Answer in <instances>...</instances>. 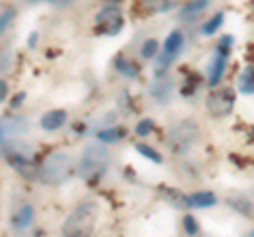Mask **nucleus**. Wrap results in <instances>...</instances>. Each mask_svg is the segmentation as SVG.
Masks as SVG:
<instances>
[{"instance_id": "obj_12", "label": "nucleus", "mask_w": 254, "mask_h": 237, "mask_svg": "<svg viewBox=\"0 0 254 237\" xmlns=\"http://www.w3.org/2000/svg\"><path fill=\"white\" fill-rule=\"evenodd\" d=\"M225 68H227V55H222L216 51V55H214V59H212V64H210V85H218L220 83V78L222 74H225Z\"/></svg>"}, {"instance_id": "obj_4", "label": "nucleus", "mask_w": 254, "mask_h": 237, "mask_svg": "<svg viewBox=\"0 0 254 237\" xmlns=\"http://www.w3.org/2000/svg\"><path fill=\"white\" fill-rule=\"evenodd\" d=\"M197 133H199V125L193 118H182L180 123H176L170 129V136H168L170 151L174 155H185L197 140Z\"/></svg>"}, {"instance_id": "obj_27", "label": "nucleus", "mask_w": 254, "mask_h": 237, "mask_svg": "<svg viewBox=\"0 0 254 237\" xmlns=\"http://www.w3.org/2000/svg\"><path fill=\"white\" fill-rule=\"evenodd\" d=\"M0 98H2V102L6 100V83L0 81Z\"/></svg>"}, {"instance_id": "obj_28", "label": "nucleus", "mask_w": 254, "mask_h": 237, "mask_svg": "<svg viewBox=\"0 0 254 237\" xmlns=\"http://www.w3.org/2000/svg\"><path fill=\"white\" fill-rule=\"evenodd\" d=\"M36 41H38V34H36V32H32V36H30V47H34Z\"/></svg>"}, {"instance_id": "obj_5", "label": "nucleus", "mask_w": 254, "mask_h": 237, "mask_svg": "<svg viewBox=\"0 0 254 237\" xmlns=\"http://www.w3.org/2000/svg\"><path fill=\"white\" fill-rule=\"evenodd\" d=\"M4 148V159L9 161V165L13 170H17L23 176H32L34 172V148L30 144H23V142H2Z\"/></svg>"}, {"instance_id": "obj_11", "label": "nucleus", "mask_w": 254, "mask_h": 237, "mask_svg": "<svg viewBox=\"0 0 254 237\" xmlns=\"http://www.w3.org/2000/svg\"><path fill=\"white\" fill-rule=\"evenodd\" d=\"M32 218H34V208H32L30 203H23L21 208L13 214L11 225H13L15 231H26V229L32 225Z\"/></svg>"}, {"instance_id": "obj_19", "label": "nucleus", "mask_w": 254, "mask_h": 237, "mask_svg": "<svg viewBox=\"0 0 254 237\" xmlns=\"http://www.w3.org/2000/svg\"><path fill=\"white\" fill-rule=\"evenodd\" d=\"M222 21H225V13H216V15H212V19H208L201 26V34L203 36H212L216 30L222 26Z\"/></svg>"}, {"instance_id": "obj_7", "label": "nucleus", "mask_w": 254, "mask_h": 237, "mask_svg": "<svg viewBox=\"0 0 254 237\" xmlns=\"http://www.w3.org/2000/svg\"><path fill=\"white\" fill-rule=\"evenodd\" d=\"M95 32L98 34H106V36H117L123 28V13L117 4H108L104 6L98 15H95Z\"/></svg>"}, {"instance_id": "obj_16", "label": "nucleus", "mask_w": 254, "mask_h": 237, "mask_svg": "<svg viewBox=\"0 0 254 237\" xmlns=\"http://www.w3.org/2000/svg\"><path fill=\"white\" fill-rule=\"evenodd\" d=\"M172 93V81H168V78H163V81H157L155 87H153V96L157 102H168Z\"/></svg>"}, {"instance_id": "obj_26", "label": "nucleus", "mask_w": 254, "mask_h": 237, "mask_svg": "<svg viewBox=\"0 0 254 237\" xmlns=\"http://www.w3.org/2000/svg\"><path fill=\"white\" fill-rule=\"evenodd\" d=\"M23 100H26V93H17V96L13 98V102H11V108H19L23 104Z\"/></svg>"}, {"instance_id": "obj_18", "label": "nucleus", "mask_w": 254, "mask_h": 237, "mask_svg": "<svg viewBox=\"0 0 254 237\" xmlns=\"http://www.w3.org/2000/svg\"><path fill=\"white\" fill-rule=\"evenodd\" d=\"M240 91L242 93H254V66L246 68L240 76Z\"/></svg>"}, {"instance_id": "obj_15", "label": "nucleus", "mask_w": 254, "mask_h": 237, "mask_svg": "<svg viewBox=\"0 0 254 237\" xmlns=\"http://www.w3.org/2000/svg\"><path fill=\"white\" fill-rule=\"evenodd\" d=\"M115 68H117L123 76H127V78H136V76H138V68L133 66V61L125 59L123 55H117V58H115Z\"/></svg>"}, {"instance_id": "obj_25", "label": "nucleus", "mask_w": 254, "mask_h": 237, "mask_svg": "<svg viewBox=\"0 0 254 237\" xmlns=\"http://www.w3.org/2000/svg\"><path fill=\"white\" fill-rule=\"evenodd\" d=\"M13 21V9H4L2 11V21H0V30H6V26H9V23Z\"/></svg>"}, {"instance_id": "obj_9", "label": "nucleus", "mask_w": 254, "mask_h": 237, "mask_svg": "<svg viewBox=\"0 0 254 237\" xmlns=\"http://www.w3.org/2000/svg\"><path fill=\"white\" fill-rule=\"evenodd\" d=\"M30 129L28 118L23 117H9L2 118V140H6V136H19V133H26Z\"/></svg>"}, {"instance_id": "obj_29", "label": "nucleus", "mask_w": 254, "mask_h": 237, "mask_svg": "<svg viewBox=\"0 0 254 237\" xmlns=\"http://www.w3.org/2000/svg\"><path fill=\"white\" fill-rule=\"evenodd\" d=\"M47 2H55V0H47Z\"/></svg>"}, {"instance_id": "obj_1", "label": "nucleus", "mask_w": 254, "mask_h": 237, "mask_svg": "<svg viewBox=\"0 0 254 237\" xmlns=\"http://www.w3.org/2000/svg\"><path fill=\"white\" fill-rule=\"evenodd\" d=\"M74 174V159L68 153H51L38 168V178L47 186L64 184Z\"/></svg>"}, {"instance_id": "obj_6", "label": "nucleus", "mask_w": 254, "mask_h": 237, "mask_svg": "<svg viewBox=\"0 0 254 237\" xmlns=\"http://www.w3.org/2000/svg\"><path fill=\"white\" fill-rule=\"evenodd\" d=\"M182 45H185V36H182V32L180 30H172V32L168 34V38L163 41V45H161V51H159V55H157V68H155L157 76H161L165 70L174 64V59L180 55Z\"/></svg>"}, {"instance_id": "obj_30", "label": "nucleus", "mask_w": 254, "mask_h": 237, "mask_svg": "<svg viewBox=\"0 0 254 237\" xmlns=\"http://www.w3.org/2000/svg\"><path fill=\"white\" fill-rule=\"evenodd\" d=\"M252 235H254V233H252Z\"/></svg>"}, {"instance_id": "obj_17", "label": "nucleus", "mask_w": 254, "mask_h": 237, "mask_svg": "<svg viewBox=\"0 0 254 237\" xmlns=\"http://www.w3.org/2000/svg\"><path fill=\"white\" fill-rule=\"evenodd\" d=\"M140 6L146 13H159V11H168L172 6V0H140Z\"/></svg>"}, {"instance_id": "obj_21", "label": "nucleus", "mask_w": 254, "mask_h": 237, "mask_svg": "<svg viewBox=\"0 0 254 237\" xmlns=\"http://www.w3.org/2000/svg\"><path fill=\"white\" fill-rule=\"evenodd\" d=\"M159 43L155 41V38H148V41H144V45H142V49H140V53H142V58L144 59H153L155 55H159Z\"/></svg>"}, {"instance_id": "obj_10", "label": "nucleus", "mask_w": 254, "mask_h": 237, "mask_svg": "<svg viewBox=\"0 0 254 237\" xmlns=\"http://www.w3.org/2000/svg\"><path fill=\"white\" fill-rule=\"evenodd\" d=\"M66 121H68L66 110H49V113H45L41 117V127L45 131H55V129H60L62 125H66Z\"/></svg>"}, {"instance_id": "obj_20", "label": "nucleus", "mask_w": 254, "mask_h": 237, "mask_svg": "<svg viewBox=\"0 0 254 237\" xmlns=\"http://www.w3.org/2000/svg\"><path fill=\"white\" fill-rule=\"evenodd\" d=\"M95 136H98V140H100V142H110V144H113V142H119V140H121V138L125 136V131H123L121 127H110V129L106 127V129L98 131Z\"/></svg>"}, {"instance_id": "obj_22", "label": "nucleus", "mask_w": 254, "mask_h": 237, "mask_svg": "<svg viewBox=\"0 0 254 237\" xmlns=\"http://www.w3.org/2000/svg\"><path fill=\"white\" fill-rule=\"evenodd\" d=\"M136 151H138L142 157H146V159H150L153 163H161V161H163V157L159 155L153 146H148V144H136Z\"/></svg>"}, {"instance_id": "obj_24", "label": "nucleus", "mask_w": 254, "mask_h": 237, "mask_svg": "<svg viewBox=\"0 0 254 237\" xmlns=\"http://www.w3.org/2000/svg\"><path fill=\"white\" fill-rule=\"evenodd\" d=\"M182 227H185V231L189 235H197V233H199V225H197L195 216H190V214H187L185 218H182Z\"/></svg>"}, {"instance_id": "obj_2", "label": "nucleus", "mask_w": 254, "mask_h": 237, "mask_svg": "<svg viewBox=\"0 0 254 237\" xmlns=\"http://www.w3.org/2000/svg\"><path fill=\"white\" fill-rule=\"evenodd\" d=\"M95 220H98V205L93 201H85L70 212L66 223L62 227V233L68 237H85L91 235Z\"/></svg>"}, {"instance_id": "obj_8", "label": "nucleus", "mask_w": 254, "mask_h": 237, "mask_svg": "<svg viewBox=\"0 0 254 237\" xmlns=\"http://www.w3.org/2000/svg\"><path fill=\"white\" fill-rule=\"evenodd\" d=\"M233 106H235V91L231 87H220V89L212 91L210 98L205 100V110L214 118H222V117L231 115Z\"/></svg>"}, {"instance_id": "obj_23", "label": "nucleus", "mask_w": 254, "mask_h": 237, "mask_svg": "<svg viewBox=\"0 0 254 237\" xmlns=\"http://www.w3.org/2000/svg\"><path fill=\"white\" fill-rule=\"evenodd\" d=\"M153 129H155V123L150 121V118H142V121L136 125V136L146 138V136H150V133H153Z\"/></svg>"}, {"instance_id": "obj_14", "label": "nucleus", "mask_w": 254, "mask_h": 237, "mask_svg": "<svg viewBox=\"0 0 254 237\" xmlns=\"http://www.w3.org/2000/svg\"><path fill=\"white\" fill-rule=\"evenodd\" d=\"M189 199H190V208H212V205H216V195L212 191H199L190 195Z\"/></svg>"}, {"instance_id": "obj_3", "label": "nucleus", "mask_w": 254, "mask_h": 237, "mask_svg": "<svg viewBox=\"0 0 254 237\" xmlns=\"http://www.w3.org/2000/svg\"><path fill=\"white\" fill-rule=\"evenodd\" d=\"M108 151L104 144H89L81 155L78 161V176L85 182H98L100 176H104L108 168Z\"/></svg>"}, {"instance_id": "obj_13", "label": "nucleus", "mask_w": 254, "mask_h": 237, "mask_svg": "<svg viewBox=\"0 0 254 237\" xmlns=\"http://www.w3.org/2000/svg\"><path fill=\"white\" fill-rule=\"evenodd\" d=\"M208 4H210V0H189V2L180 9V19L189 21V19L197 17L201 11L208 9Z\"/></svg>"}]
</instances>
